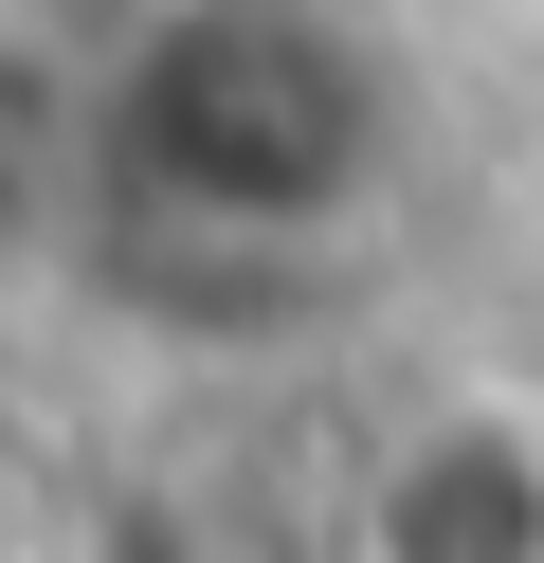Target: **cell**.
<instances>
[{
  "mask_svg": "<svg viewBox=\"0 0 544 563\" xmlns=\"http://www.w3.org/2000/svg\"><path fill=\"white\" fill-rule=\"evenodd\" d=\"M109 128H127V164L164 200H200V219H290V200H326L363 164V74L345 55H290L273 91L236 74V19H164L145 37V74L109 91Z\"/></svg>",
  "mask_w": 544,
  "mask_h": 563,
  "instance_id": "cell-1",
  "label": "cell"
},
{
  "mask_svg": "<svg viewBox=\"0 0 544 563\" xmlns=\"http://www.w3.org/2000/svg\"><path fill=\"white\" fill-rule=\"evenodd\" d=\"M345 563H544V382H435L345 473Z\"/></svg>",
  "mask_w": 544,
  "mask_h": 563,
  "instance_id": "cell-2",
  "label": "cell"
}]
</instances>
